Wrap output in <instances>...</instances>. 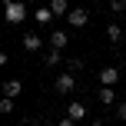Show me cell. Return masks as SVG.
<instances>
[{
	"mask_svg": "<svg viewBox=\"0 0 126 126\" xmlns=\"http://www.w3.org/2000/svg\"><path fill=\"white\" fill-rule=\"evenodd\" d=\"M3 20H7V23H23V20H27V7L20 3V0L7 3L3 7Z\"/></svg>",
	"mask_w": 126,
	"mask_h": 126,
	"instance_id": "obj_1",
	"label": "cell"
},
{
	"mask_svg": "<svg viewBox=\"0 0 126 126\" xmlns=\"http://www.w3.org/2000/svg\"><path fill=\"white\" fill-rule=\"evenodd\" d=\"M66 20H70V27H73V30H80V27L90 23V13L83 10V7H73V10L66 13Z\"/></svg>",
	"mask_w": 126,
	"mask_h": 126,
	"instance_id": "obj_2",
	"label": "cell"
},
{
	"mask_svg": "<svg viewBox=\"0 0 126 126\" xmlns=\"http://www.w3.org/2000/svg\"><path fill=\"white\" fill-rule=\"evenodd\" d=\"M53 86H57V93H73V86H76V73H73V70H70V73H60Z\"/></svg>",
	"mask_w": 126,
	"mask_h": 126,
	"instance_id": "obj_3",
	"label": "cell"
},
{
	"mask_svg": "<svg viewBox=\"0 0 126 126\" xmlns=\"http://www.w3.org/2000/svg\"><path fill=\"white\" fill-rule=\"evenodd\" d=\"M120 83V70L116 66H103L100 70V86H116Z\"/></svg>",
	"mask_w": 126,
	"mask_h": 126,
	"instance_id": "obj_4",
	"label": "cell"
},
{
	"mask_svg": "<svg viewBox=\"0 0 126 126\" xmlns=\"http://www.w3.org/2000/svg\"><path fill=\"white\" fill-rule=\"evenodd\" d=\"M33 20H37L40 27H50L53 20H57V13H53L50 7H37V10H33Z\"/></svg>",
	"mask_w": 126,
	"mask_h": 126,
	"instance_id": "obj_5",
	"label": "cell"
},
{
	"mask_svg": "<svg viewBox=\"0 0 126 126\" xmlns=\"http://www.w3.org/2000/svg\"><path fill=\"white\" fill-rule=\"evenodd\" d=\"M66 47H70V37H66V33H63V30H53L50 33V50H66Z\"/></svg>",
	"mask_w": 126,
	"mask_h": 126,
	"instance_id": "obj_6",
	"label": "cell"
},
{
	"mask_svg": "<svg viewBox=\"0 0 126 126\" xmlns=\"http://www.w3.org/2000/svg\"><path fill=\"white\" fill-rule=\"evenodd\" d=\"M66 116H70V120H76V123H80V120H86V106H83L80 100H70V106H66Z\"/></svg>",
	"mask_w": 126,
	"mask_h": 126,
	"instance_id": "obj_7",
	"label": "cell"
},
{
	"mask_svg": "<svg viewBox=\"0 0 126 126\" xmlns=\"http://www.w3.org/2000/svg\"><path fill=\"white\" fill-rule=\"evenodd\" d=\"M23 50H27V53H40V50H43L40 33H27V37H23Z\"/></svg>",
	"mask_w": 126,
	"mask_h": 126,
	"instance_id": "obj_8",
	"label": "cell"
},
{
	"mask_svg": "<svg viewBox=\"0 0 126 126\" xmlns=\"http://www.w3.org/2000/svg\"><path fill=\"white\" fill-rule=\"evenodd\" d=\"M20 90H23V83H20V80H7V83H3V96H10V100H17Z\"/></svg>",
	"mask_w": 126,
	"mask_h": 126,
	"instance_id": "obj_9",
	"label": "cell"
},
{
	"mask_svg": "<svg viewBox=\"0 0 126 126\" xmlns=\"http://www.w3.org/2000/svg\"><path fill=\"white\" fill-rule=\"evenodd\" d=\"M100 103L103 106H116V90L113 86H100Z\"/></svg>",
	"mask_w": 126,
	"mask_h": 126,
	"instance_id": "obj_10",
	"label": "cell"
},
{
	"mask_svg": "<svg viewBox=\"0 0 126 126\" xmlns=\"http://www.w3.org/2000/svg\"><path fill=\"white\" fill-rule=\"evenodd\" d=\"M106 40H110V43H120V40H123V27L120 23H110L106 27Z\"/></svg>",
	"mask_w": 126,
	"mask_h": 126,
	"instance_id": "obj_11",
	"label": "cell"
},
{
	"mask_svg": "<svg viewBox=\"0 0 126 126\" xmlns=\"http://www.w3.org/2000/svg\"><path fill=\"white\" fill-rule=\"evenodd\" d=\"M50 10L57 13V17H66V13H70V3H66V0H50Z\"/></svg>",
	"mask_w": 126,
	"mask_h": 126,
	"instance_id": "obj_12",
	"label": "cell"
},
{
	"mask_svg": "<svg viewBox=\"0 0 126 126\" xmlns=\"http://www.w3.org/2000/svg\"><path fill=\"white\" fill-rule=\"evenodd\" d=\"M60 63V50H47L43 53V66H57Z\"/></svg>",
	"mask_w": 126,
	"mask_h": 126,
	"instance_id": "obj_13",
	"label": "cell"
},
{
	"mask_svg": "<svg viewBox=\"0 0 126 126\" xmlns=\"http://www.w3.org/2000/svg\"><path fill=\"white\" fill-rule=\"evenodd\" d=\"M0 113H13V100H10V96L0 100Z\"/></svg>",
	"mask_w": 126,
	"mask_h": 126,
	"instance_id": "obj_14",
	"label": "cell"
},
{
	"mask_svg": "<svg viewBox=\"0 0 126 126\" xmlns=\"http://www.w3.org/2000/svg\"><path fill=\"white\" fill-rule=\"evenodd\" d=\"M110 7H113L116 13H123V10H126V0H110Z\"/></svg>",
	"mask_w": 126,
	"mask_h": 126,
	"instance_id": "obj_15",
	"label": "cell"
},
{
	"mask_svg": "<svg viewBox=\"0 0 126 126\" xmlns=\"http://www.w3.org/2000/svg\"><path fill=\"white\" fill-rule=\"evenodd\" d=\"M83 66H86V63H83L80 57H73V60H70V70H83Z\"/></svg>",
	"mask_w": 126,
	"mask_h": 126,
	"instance_id": "obj_16",
	"label": "cell"
},
{
	"mask_svg": "<svg viewBox=\"0 0 126 126\" xmlns=\"http://www.w3.org/2000/svg\"><path fill=\"white\" fill-rule=\"evenodd\" d=\"M116 116H120V120L126 123V103H120V106H116Z\"/></svg>",
	"mask_w": 126,
	"mask_h": 126,
	"instance_id": "obj_17",
	"label": "cell"
},
{
	"mask_svg": "<svg viewBox=\"0 0 126 126\" xmlns=\"http://www.w3.org/2000/svg\"><path fill=\"white\" fill-rule=\"evenodd\" d=\"M57 126H76V120H70V116H63V120H60Z\"/></svg>",
	"mask_w": 126,
	"mask_h": 126,
	"instance_id": "obj_18",
	"label": "cell"
},
{
	"mask_svg": "<svg viewBox=\"0 0 126 126\" xmlns=\"http://www.w3.org/2000/svg\"><path fill=\"white\" fill-rule=\"evenodd\" d=\"M93 126H106V123H93Z\"/></svg>",
	"mask_w": 126,
	"mask_h": 126,
	"instance_id": "obj_19",
	"label": "cell"
},
{
	"mask_svg": "<svg viewBox=\"0 0 126 126\" xmlns=\"http://www.w3.org/2000/svg\"><path fill=\"white\" fill-rule=\"evenodd\" d=\"M90 3H93V0H90Z\"/></svg>",
	"mask_w": 126,
	"mask_h": 126,
	"instance_id": "obj_20",
	"label": "cell"
}]
</instances>
